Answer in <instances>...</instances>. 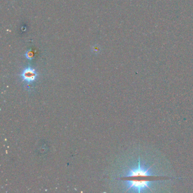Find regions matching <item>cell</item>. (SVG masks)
Returning a JSON list of instances; mask_svg holds the SVG:
<instances>
[{
  "label": "cell",
  "mask_w": 193,
  "mask_h": 193,
  "mask_svg": "<svg viewBox=\"0 0 193 193\" xmlns=\"http://www.w3.org/2000/svg\"><path fill=\"white\" fill-rule=\"evenodd\" d=\"M158 164L157 161H149L146 157L142 159L139 155L134 164L127 169L124 177L165 176V173L163 172L161 166Z\"/></svg>",
  "instance_id": "6da1fadb"
},
{
  "label": "cell",
  "mask_w": 193,
  "mask_h": 193,
  "mask_svg": "<svg viewBox=\"0 0 193 193\" xmlns=\"http://www.w3.org/2000/svg\"><path fill=\"white\" fill-rule=\"evenodd\" d=\"M164 181L163 180H127L125 181L126 189L130 192H155L159 189Z\"/></svg>",
  "instance_id": "7a4b0ae2"
},
{
  "label": "cell",
  "mask_w": 193,
  "mask_h": 193,
  "mask_svg": "<svg viewBox=\"0 0 193 193\" xmlns=\"http://www.w3.org/2000/svg\"><path fill=\"white\" fill-rule=\"evenodd\" d=\"M37 75L36 70L30 67L25 68L20 74L22 80L27 83H31L35 81Z\"/></svg>",
  "instance_id": "3957f363"
},
{
  "label": "cell",
  "mask_w": 193,
  "mask_h": 193,
  "mask_svg": "<svg viewBox=\"0 0 193 193\" xmlns=\"http://www.w3.org/2000/svg\"><path fill=\"white\" fill-rule=\"evenodd\" d=\"M26 57L28 58V59H32V56H33V55H32V53L31 52H29L28 53H26Z\"/></svg>",
  "instance_id": "277c9868"
}]
</instances>
